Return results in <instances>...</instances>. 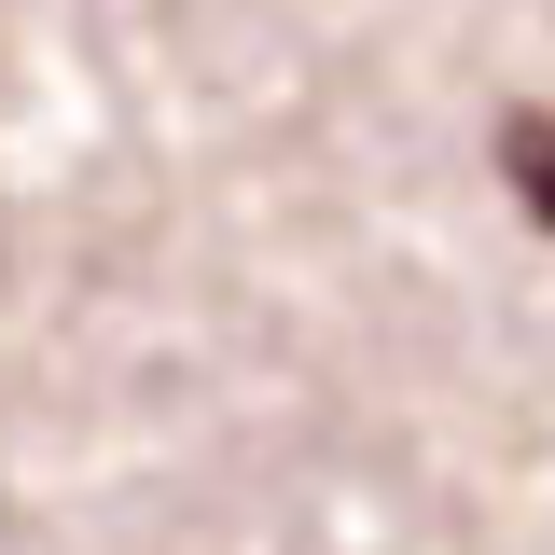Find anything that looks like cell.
<instances>
[{"instance_id":"6da1fadb","label":"cell","mask_w":555,"mask_h":555,"mask_svg":"<svg viewBox=\"0 0 555 555\" xmlns=\"http://www.w3.org/2000/svg\"><path fill=\"white\" fill-rule=\"evenodd\" d=\"M500 181H514L528 222L555 236V112H500Z\"/></svg>"}]
</instances>
